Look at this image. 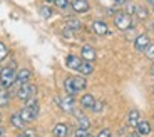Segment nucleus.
<instances>
[{"label": "nucleus", "mask_w": 154, "mask_h": 137, "mask_svg": "<svg viewBox=\"0 0 154 137\" xmlns=\"http://www.w3.org/2000/svg\"><path fill=\"white\" fill-rule=\"evenodd\" d=\"M40 15H42L44 19H50V17H52V8L47 7V5L40 7Z\"/></svg>", "instance_id": "obj_25"}, {"label": "nucleus", "mask_w": 154, "mask_h": 137, "mask_svg": "<svg viewBox=\"0 0 154 137\" xmlns=\"http://www.w3.org/2000/svg\"><path fill=\"white\" fill-rule=\"evenodd\" d=\"M92 30H94V34H97L99 37H102V35L109 34V27H107V23L102 22V20H94L92 22Z\"/></svg>", "instance_id": "obj_7"}, {"label": "nucleus", "mask_w": 154, "mask_h": 137, "mask_svg": "<svg viewBox=\"0 0 154 137\" xmlns=\"http://www.w3.org/2000/svg\"><path fill=\"white\" fill-rule=\"evenodd\" d=\"M66 27L69 30H81L82 29V22L77 19H67L66 20Z\"/></svg>", "instance_id": "obj_20"}, {"label": "nucleus", "mask_w": 154, "mask_h": 137, "mask_svg": "<svg viewBox=\"0 0 154 137\" xmlns=\"http://www.w3.org/2000/svg\"><path fill=\"white\" fill-rule=\"evenodd\" d=\"M136 130H137L141 135H149L151 134V124L147 120H139V124L136 126Z\"/></svg>", "instance_id": "obj_14"}, {"label": "nucleus", "mask_w": 154, "mask_h": 137, "mask_svg": "<svg viewBox=\"0 0 154 137\" xmlns=\"http://www.w3.org/2000/svg\"><path fill=\"white\" fill-rule=\"evenodd\" d=\"M85 137H94V135H91V134H87V135H85Z\"/></svg>", "instance_id": "obj_37"}, {"label": "nucleus", "mask_w": 154, "mask_h": 137, "mask_svg": "<svg viewBox=\"0 0 154 137\" xmlns=\"http://www.w3.org/2000/svg\"><path fill=\"white\" fill-rule=\"evenodd\" d=\"M64 89L69 95H75L77 94V89H75V84H74V77H67L64 80Z\"/></svg>", "instance_id": "obj_16"}, {"label": "nucleus", "mask_w": 154, "mask_h": 137, "mask_svg": "<svg viewBox=\"0 0 154 137\" xmlns=\"http://www.w3.org/2000/svg\"><path fill=\"white\" fill-rule=\"evenodd\" d=\"M124 7H126V12L129 15H131V14H136V5L134 4H126Z\"/></svg>", "instance_id": "obj_29"}, {"label": "nucleus", "mask_w": 154, "mask_h": 137, "mask_svg": "<svg viewBox=\"0 0 154 137\" xmlns=\"http://www.w3.org/2000/svg\"><path fill=\"white\" fill-rule=\"evenodd\" d=\"M81 57H82V60L94 62V60H96V50H94V47L84 45V47L81 49Z\"/></svg>", "instance_id": "obj_8"}, {"label": "nucleus", "mask_w": 154, "mask_h": 137, "mask_svg": "<svg viewBox=\"0 0 154 137\" xmlns=\"http://www.w3.org/2000/svg\"><path fill=\"white\" fill-rule=\"evenodd\" d=\"M81 64H82V59H79L77 55H67L66 57V65L72 70H79Z\"/></svg>", "instance_id": "obj_9"}, {"label": "nucleus", "mask_w": 154, "mask_h": 137, "mask_svg": "<svg viewBox=\"0 0 154 137\" xmlns=\"http://www.w3.org/2000/svg\"><path fill=\"white\" fill-rule=\"evenodd\" d=\"M10 104V92L7 89H0V107H7Z\"/></svg>", "instance_id": "obj_19"}, {"label": "nucleus", "mask_w": 154, "mask_h": 137, "mask_svg": "<svg viewBox=\"0 0 154 137\" xmlns=\"http://www.w3.org/2000/svg\"><path fill=\"white\" fill-rule=\"evenodd\" d=\"M19 114H20V117H22V119H23V120H25V122H32V120H35L34 114H32V112H30V109H29L27 105L23 107V109H22V111L19 112Z\"/></svg>", "instance_id": "obj_22"}, {"label": "nucleus", "mask_w": 154, "mask_h": 137, "mask_svg": "<svg viewBox=\"0 0 154 137\" xmlns=\"http://www.w3.org/2000/svg\"><path fill=\"white\" fill-rule=\"evenodd\" d=\"M79 72H81V75H84V77L91 75V74L94 72V65H92V62L82 60V64H81V68H79Z\"/></svg>", "instance_id": "obj_15"}, {"label": "nucleus", "mask_w": 154, "mask_h": 137, "mask_svg": "<svg viewBox=\"0 0 154 137\" xmlns=\"http://www.w3.org/2000/svg\"><path fill=\"white\" fill-rule=\"evenodd\" d=\"M0 89H2V85H0Z\"/></svg>", "instance_id": "obj_42"}, {"label": "nucleus", "mask_w": 154, "mask_h": 137, "mask_svg": "<svg viewBox=\"0 0 154 137\" xmlns=\"http://www.w3.org/2000/svg\"><path fill=\"white\" fill-rule=\"evenodd\" d=\"M70 7H72V10L75 14H87L91 10V5H89L87 0H72Z\"/></svg>", "instance_id": "obj_5"}, {"label": "nucleus", "mask_w": 154, "mask_h": 137, "mask_svg": "<svg viewBox=\"0 0 154 137\" xmlns=\"http://www.w3.org/2000/svg\"><path fill=\"white\" fill-rule=\"evenodd\" d=\"M0 124H2V114H0Z\"/></svg>", "instance_id": "obj_38"}, {"label": "nucleus", "mask_w": 154, "mask_h": 137, "mask_svg": "<svg viewBox=\"0 0 154 137\" xmlns=\"http://www.w3.org/2000/svg\"><path fill=\"white\" fill-rule=\"evenodd\" d=\"M74 84H75V89L77 92H81V90H85V87H87V80H85L84 75H79V77H74Z\"/></svg>", "instance_id": "obj_21"}, {"label": "nucleus", "mask_w": 154, "mask_h": 137, "mask_svg": "<svg viewBox=\"0 0 154 137\" xmlns=\"http://www.w3.org/2000/svg\"><path fill=\"white\" fill-rule=\"evenodd\" d=\"M144 53H146V57L149 59V60H154V45H147V49L144 50Z\"/></svg>", "instance_id": "obj_27"}, {"label": "nucleus", "mask_w": 154, "mask_h": 137, "mask_svg": "<svg viewBox=\"0 0 154 137\" xmlns=\"http://www.w3.org/2000/svg\"><path fill=\"white\" fill-rule=\"evenodd\" d=\"M47 2H54V0H47Z\"/></svg>", "instance_id": "obj_40"}, {"label": "nucleus", "mask_w": 154, "mask_h": 137, "mask_svg": "<svg viewBox=\"0 0 154 137\" xmlns=\"http://www.w3.org/2000/svg\"><path fill=\"white\" fill-rule=\"evenodd\" d=\"M52 132L55 137H67L69 135V127H67V124H55Z\"/></svg>", "instance_id": "obj_12"}, {"label": "nucleus", "mask_w": 154, "mask_h": 137, "mask_svg": "<svg viewBox=\"0 0 154 137\" xmlns=\"http://www.w3.org/2000/svg\"><path fill=\"white\" fill-rule=\"evenodd\" d=\"M10 124L14 127H17V129H23V127H25V120L20 117V114H12L10 115Z\"/></svg>", "instance_id": "obj_18"}, {"label": "nucleus", "mask_w": 154, "mask_h": 137, "mask_svg": "<svg viewBox=\"0 0 154 137\" xmlns=\"http://www.w3.org/2000/svg\"><path fill=\"white\" fill-rule=\"evenodd\" d=\"M97 137H112V135H111V130H109V129H102Z\"/></svg>", "instance_id": "obj_31"}, {"label": "nucleus", "mask_w": 154, "mask_h": 137, "mask_svg": "<svg viewBox=\"0 0 154 137\" xmlns=\"http://www.w3.org/2000/svg\"><path fill=\"white\" fill-rule=\"evenodd\" d=\"M114 23L119 30H124V32L132 29V19L127 12H117L114 15Z\"/></svg>", "instance_id": "obj_2"}, {"label": "nucleus", "mask_w": 154, "mask_h": 137, "mask_svg": "<svg viewBox=\"0 0 154 137\" xmlns=\"http://www.w3.org/2000/svg\"><path fill=\"white\" fill-rule=\"evenodd\" d=\"M8 55V49L4 42H0V60H4L5 57Z\"/></svg>", "instance_id": "obj_26"}, {"label": "nucleus", "mask_w": 154, "mask_h": 137, "mask_svg": "<svg viewBox=\"0 0 154 137\" xmlns=\"http://www.w3.org/2000/svg\"><path fill=\"white\" fill-rule=\"evenodd\" d=\"M152 119H154V117H152Z\"/></svg>", "instance_id": "obj_44"}, {"label": "nucleus", "mask_w": 154, "mask_h": 137, "mask_svg": "<svg viewBox=\"0 0 154 137\" xmlns=\"http://www.w3.org/2000/svg\"><path fill=\"white\" fill-rule=\"evenodd\" d=\"M149 44H151L149 35L141 34V35H137V37H136V40H134V50H136V52H144V50L147 49V45H149Z\"/></svg>", "instance_id": "obj_4"}, {"label": "nucleus", "mask_w": 154, "mask_h": 137, "mask_svg": "<svg viewBox=\"0 0 154 137\" xmlns=\"http://www.w3.org/2000/svg\"><path fill=\"white\" fill-rule=\"evenodd\" d=\"M129 137H143L141 135V134L137 132V130H136V132H132V134H129Z\"/></svg>", "instance_id": "obj_33"}, {"label": "nucleus", "mask_w": 154, "mask_h": 137, "mask_svg": "<svg viewBox=\"0 0 154 137\" xmlns=\"http://www.w3.org/2000/svg\"><path fill=\"white\" fill-rule=\"evenodd\" d=\"M35 90H37V87H35V85L22 84L19 87V90H17V97H19L20 100H23V102H27L29 99H32V97L35 95Z\"/></svg>", "instance_id": "obj_3"}, {"label": "nucleus", "mask_w": 154, "mask_h": 137, "mask_svg": "<svg viewBox=\"0 0 154 137\" xmlns=\"http://www.w3.org/2000/svg\"><path fill=\"white\" fill-rule=\"evenodd\" d=\"M96 104V99H94V95L91 94H84L81 97V107L82 109H92V105Z\"/></svg>", "instance_id": "obj_13"}, {"label": "nucleus", "mask_w": 154, "mask_h": 137, "mask_svg": "<svg viewBox=\"0 0 154 137\" xmlns=\"http://www.w3.org/2000/svg\"><path fill=\"white\" fill-rule=\"evenodd\" d=\"M32 77V72L29 68H20L19 72H17V84L22 85V84H27L29 80Z\"/></svg>", "instance_id": "obj_10"}, {"label": "nucleus", "mask_w": 154, "mask_h": 137, "mask_svg": "<svg viewBox=\"0 0 154 137\" xmlns=\"http://www.w3.org/2000/svg\"><path fill=\"white\" fill-rule=\"evenodd\" d=\"M17 137H25V135H23V134H22V135H17Z\"/></svg>", "instance_id": "obj_39"}, {"label": "nucleus", "mask_w": 154, "mask_h": 137, "mask_svg": "<svg viewBox=\"0 0 154 137\" xmlns=\"http://www.w3.org/2000/svg\"><path fill=\"white\" fill-rule=\"evenodd\" d=\"M102 109H104V104H102V102H96L92 105V109H91V111H92V112H100Z\"/></svg>", "instance_id": "obj_28"}, {"label": "nucleus", "mask_w": 154, "mask_h": 137, "mask_svg": "<svg viewBox=\"0 0 154 137\" xmlns=\"http://www.w3.org/2000/svg\"><path fill=\"white\" fill-rule=\"evenodd\" d=\"M74 105H75L74 95H69V94H67V97H64V99H59V107H60L62 111L72 112V111H74Z\"/></svg>", "instance_id": "obj_6"}, {"label": "nucleus", "mask_w": 154, "mask_h": 137, "mask_svg": "<svg viewBox=\"0 0 154 137\" xmlns=\"http://www.w3.org/2000/svg\"><path fill=\"white\" fill-rule=\"evenodd\" d=\"M141 114H139V111H136V109H132V111H129V114H127V126L131 127H136L139 124V120H141Z\"/></svg>", "instance_id": "obj_11"}, {"label": "nucleus", "mask_w": 154, "mask_h": 137, "mask_svg": "<svg viewBox=\"0 0 154 137\" xmlns=\"http://www.w3.org/2000/svg\"><path fill=\"white\" fill-rule=\"evenodd\" d=\"M72 112L75 114V119H77V122H79V127H82V129H89V127H91V122H89V119L85 117L84 114L75 112V111H72Z\"/></svg>", "instance_id": "obj_17"}, {"label": "nucleus", "mask_w": 154, "mask_h": 137, "mask_svg": "<svg viewBox=\"0 0 154 137\" xmlns=\"http://www.w3.org/2000/svg\"><path fill=\"white\" fill-rule=\"evenodd\" d=\"M87 135V129H82V127H79V129L75 130V137H85Z\"/></svg>", "instance_id": "obj_30"}, {"label": "nucleus", "mask_w": 154, "mask_h": 137, "mask_svg": "<svg viewBox=\"0 0 154 137\" xmlns=\"http://www.w3.org/2000/svg\"><path fill=\"white\" fill-rule=\"evenodd\" d=\"M152 12H154V10H152Z\"/></svg>", "instance_id": "obj_43"}, {"label": "nucleus", "mask_w": 154, "mask_h": 137, "mask_svg": "<svg viewBox=\"0 0 154 137\" xmlns=\"http://www.w3.org/2000/svg\"><path fill=\"white\" fill-rule=\"evenodd\" d=\"M23 135H25V137H35V134H34V130H32V129H25Z\"/></svg>", "instance_id": "obj_32"}, {"label": "nucleus", "mask_w": 154, "mask_h": 137, "mask_svg": "<svg viewBox=\"0 0 154 137\" xmlns=\"http://www.w3.org/2000/svg\"><path fill=\"white\" fill-rule=\"evenodd\" d=\"M152 29H154V23H152Z\"/></svg>", "instance_id": "obj_41"}, {"label": "nucleus", "mask_w": 154, "mask_h": 137, "mask_svg": "<svg viewBox=\"0 0 154 137\" xmlns=\"http://www.w3.org/2000/svg\"><path fill=\"white\" fill-rule=\"evenodd\" d=\"M147 4H151V5H154V0H147Z\"/></svg>", "instance_id": "obj_35"}, {"label": "nucleus", "mask_w": 154, "mask_h": 137, "mask_svg": "<svg viewBox=\"0 0 154 137\" xmlns=\"http://www.w3.org/2000/svg\"><path fill=\"white\" fill-rule=\"evenodd\" d=\"M151 74L154 75V64H152V68H151Z\"/></svg>", "instance_id": "obj_36"}, {"label": "nucleus", "mask_w": 154, "mask_h": 137, "mask_svg": "<svg viewBox=\"0 0 154 137\" xmlns=\"http://www.w3.org/2000/svg\"><path fill=\"white\" fill-rule=\"evenodd\" d=\"M4 135V129H2V127H0V137Z\"/></svg>", "instance_id": "obj_34"}, {"label": "nucleus", "mask_w": 154, "mask_h": 137, "mask_svg": "<svg viewBox=\"0 0 154 137\" xmlns=\"http://www.w3.org/2000/svg\"><path fill=\"white\" fill-rule=\"evenodd\" d=\"M136 15L141 20H144V19L149 17V10H147L146 7H143V5H136Z\"/></svg>", "instance_id": "obj_23"}, {"label": "nucleus", "mask_w": 154, "mask_h": 137, "mask_svg": "<svg viewBox=\"0 0 154 137\" xmlns=\"http://www.w3.org/2000/svg\"><path fill=\"white\" fill-rule=\"evenodd\" d=\"M54 5L57 8H60V10H66V8L70 7V2L69 0H54Z\"/></svg>", "instance_id": "obj_24"}, {"label": "nucleus", "mask_w": 154, "mask_h": 137, "mask_svg": "<svg viewBox=\"0 0 154 137\" xmlns=\"http://www.w3.org/2000/svg\"><path fill=\"white\" fill-rule=\"evenodd\" d=\"M14 84H17V72H15V67H4L0 68V85L4 89H12Z\"/></svg>", "instance_id": "obj_1"}]
</instances>
